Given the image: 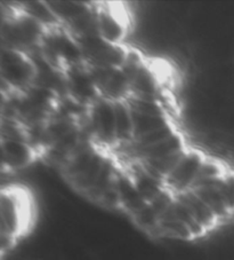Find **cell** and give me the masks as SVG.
Returning <instances> with one entry per match:
<instances>
[{
	"label": "cell",
	"instance_id": "obj_1",
	"mask_svg": "<svg viewBox=\"0 0 234 260\" xmlns=\"http://www.w3.org/2000/svg\"><path fill=\"white\" fill-rule=\"evenodd\" d=\"M19 192L12 188L3 190L2 196V234L3 250L11 248L20 236L25 222V206Z\"/></svg>",
	"mask_w": 234,
	"mask_h": 260
},
{
	"label": "cell",
	"instance_id": "obj_2",
	"mask_svg": "<svg viewBox=\"0 0 234 260\" xmlns=\"http://www.w3.org/2000/svg\"><path fill=\"white\" fill-rule=\"evenodd\" d=\"M2 73L4 82L8 87L22 89L34 83L37 69L35 64L23 52L16 49H3L2 54Z\"/></svg>",
	"mask_w": 234,
	"mask_h": 260
},
{
	"label": "cell",
	"instance_id": "obj_3",
	"mask_svg": "<svg viewBox=\"0 0 234 260\" xmlns=\"http://www.w3.org/2000/svg\"><path fill=\"white\" fill-rule=\"evenodd\" d=\"M205 158L200 151L187 149L176 169L166 179L165 187L174 195L190 190Z\"/></svg>",
	"mask_w": 234,
	"mask_h": 260
},
{
	"label": "cell",
	"instance_id": "obj_4",
	"mask_svg": "<svg viewBox=\"0 0 234 260\" xmlns=\"http://www.w3.org/2000/svg\"><path fill=\"white\" fill-rule=\"evenodd\" d=\"M91 125L92 133L103 145L116 143L114 101L98 98L92 106Z\"/></svg>",
	"mask_w": 234,
	"mask_h": 260
},
{
	"label": "cell",
	"instance_id": "obj_5",
	"mask_svg": "<svg viewBox=\"0 0 234 260\" xmlns=\"http://www.w3.org/2000/svg\"><path fill=\"white\" fill-rule=\"evenodd\" d=\"M34 152L28 142L15 139H3V162L11 171H17L32 162Z\"/></svg>",
	"mask_w": 234,
	"mask_h": 260
},
{
	"label": "cell",
	"instance_id": "obj_6",
	"mask_svg": "<svg viewBox=\"0 0 234 260\" xmlns=\"http://www.w3.org/2000/svg\"><path fill=\"white\" fill-rule=\"evenodd\" d=\"M175 197L186 206L188 211L192 213L198 223L208 233L213 231L218 225L219 221L210 208L198 196L193 190H186L179 194H175Z\"/></svg>",
	"mask_w": 234,
	"mask_h": 260
},
{
	"label": "cell",
	"instance_id": "obj_7",
	"mask_svg": "<svg viewBox=\"0 0 234 260\" xmlns=\"http://www.w3.org/2000/svg\"><path fill=\"white\" fill-rule=\"evenodd\" d=\"M220 178V177H219ZM218 179L215 181L206 183L200 187H197L194 189H190L196 192V194L200 197V199L205 202V203L209 206L211 211L215 213L217 217L218 221L222 222L225 219H227L232 216L231 212L226 205L224 197L220 192L218 188Z\"/></svg>",
	"mask_w": 234,
	"mask_h": 260
},
{
	"label": "cell",
	"instance_id": "obj_8",
	"mask_svg": "<svg viewBox=\"0 0 234 260\" xmlns=\"http://www.w3.org/2000/svg\"><path fill=\"white\" fill-rule=\"evenodd\" d=\"M98 36L112 45H119L125 38L126 29L118 17L109 11H100L96 14Z\"/></svg>",
	"mask_w": 234,
	"mask_h": 260
},
{
	"label": "cell",
	"instance_id": "obj_9",
	"mask_svg": "<svg viewBox=\"0 0 234 260\" xmlns=\"http://www.w3.org/2000/svg\"><path fill=\"white\" fill-rule=\"evenodd\" d=\"M184 149H186V148L185 145H184L183 138L178 133H175L172 137L165 139V140L155 143V145L135 150V152L139 157L138 160H143L166 157V156L182 151Z\"/></svg>",
	"mask_w": 234,
	"mask_h": 260
},
{
	"label": "cell",
	"instance_id": "obj_10",
	"mask_svg": "<svg viewBox=\"0 0 234 260\" xmlns=\"http://www.w3.org/2000/svg\"><path fill=\"white\" fill-rule=\"evenodd\" d=\"M116 143H132L134 141V123L132 110L127 102L114 101Z\"/></svg>",
	"mask_w": 234,
	"mask_h": 260
},
{
	"label": "cell",
	"instance_id": "obj_11",
	"mask_svg": "<svg viewBox=\"0 0 234 260\" xmlns=\"http://www.w3.org/2000/svg\"><path fill=\"white\" fill-rule=\"evenodd\" d=\"M132 110V109H130ZM133 123H134V140L151 133L157 129L168 126L170 123L166 116H153L145 115L132 110Z\"/></svg>",
	"mask_w": 234,
	"mask_h": 260
},
{
	"label": "cell",
	"instance_id": "obj_12",
	"mask_svg": "<svg viewBox=\"0 0 234 260\" xmlns=\"http://www.w3.org/2000/svg\"><path fill=\"white\" fill-rule=\"evenodd\" d=\"M22 8H23V13L39 22L47 30L54 29V26H56L60 22L47 3L28 2L24 3V6H22Z\"/></svg>",
	"mask_w": 234,
	"mask_h": 260
},
{
	"label": "cell",
	"instance_id": "obj_13",
	"mask_svg": "<svg viewBox=\"0 0 234 260\" xmlns=\"http://www.w3.org/2000/svg\"><path fill=\"white\" fill-rule=\"evenodd\" d=\"M134 222L141 228L142 231L148 234L158 236L159 233V214L150 204H146L139 211L132 216Z\"/></svg>",
	"mask_w": 234,
	"mask_h": 260
},
{
	"label": "cell",
	"instance_id": "obj_14",
	"mask_svg": "<svg viewBox=\"0 0 234 260\" xmlns=\"http://www.w3.org/2000/svg\"><path fill=\"white\" fill-rule=\"evenodd\" d=\"M173 210L176 216L178 217L179 220H182L184 223H185L186 227L190 230L192 233L193 239H199V237H202L205 234H207V232L202 228L198 221L194 219V217L192 216V213L188 211V209L184 205L181 201H178L176 197L174 196V201H173Z\"/></svg>",
	"mask_w": 234,
	"mask_h": 260
},
{
	"label": "cell",
	"instance_id": "obj_15",
	"mask_svg": "<svg viewBox=\"0 0 234 260\" xmlns=\"http://www.w3.org/2000/svg\"><path fill=\"white\" fill-rule=\"evenodd\" d=\"M175 133H176L175 132V128L172 126V125H168V126L166 127L157 129V131H153L151 133H147L145 136L134 140L132 143L135 148V150H138V149H142V148H146L152 145H155V143H158L160 141L165 140V139L172 137Z\"/></svg>",
	"mask_w": 234,
	"mask_h": 260
}]
</instances>
